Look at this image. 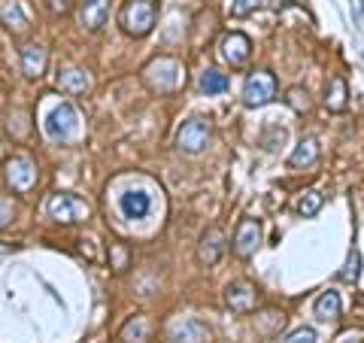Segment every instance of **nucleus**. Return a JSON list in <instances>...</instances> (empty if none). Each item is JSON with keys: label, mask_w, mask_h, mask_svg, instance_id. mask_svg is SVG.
Segmentation results:
<instances>
[{"label": "nucleus", "mask_w": 364, "mask_h": 343, "mask_svg": "<svg viewBox=\"0 0 364 343\" xmlns=\"http://www.w3.org/2000/svg\"><path fill=\"white\" fill-rule=\"evenodd\" d=\"M358 273H361V253H358L355 246H352V249H349V258H346V265L340 268V273H337V277L343 280V283H358Z\"/></svg>", "instance_id": "24"}, {"label": "nucleus", "mask_w": 364, "mask_h": 343, "mask_svg": "<svg viewBox=\"0 0 364 343\" xmlns=\"http://www.w3.org/2000/svg\"><path fill=\"white\" fill-rule=\"evenodd\" d=\"M225 304L234 313H249L258 304V289L249 280H231L225 285Z\"/></svg>", "instance_id": "8"}, {"label": "nucleus", "mask_w": 364, "mask_h": 343, "mask_svg": "<svg viewBox=\"0 0 364 343\" xmlns=\"http://www.w3.org/2000/svg\"><path fill=\"white\" fill-rule=\"evenodd\" d=\"M170 340L173 343H207L210 340V325L200 319H182L170 328Z\"/></svg>", "instance_id": "13"}, {"label": "nucleus", "mask_w": 364, "mask_h": 343, "mask_svg": "<svg viewBox=\"0 0 364 343\" xmlns=\"http://www.w3.org/2000/svg\"><path fill=\"white\" fill-rule=\"evenodd\" d=\"M258 243H261V222L258 219H240V225H237V231H234V243H231L234 255L252 258Z\"/></svg>", "instance_id": "9"}, {"label": "nucleus", "mask_w": 364, "mask_h": 343, "mask_svg": "<svg viewBox=\"0 0 364 343\" xmlns=\"http://www.w3.org/2000/svg\"><path fill=\"white\" fill-rule=\"evenodd\" d=\"M219 55H222L225 64H231L237 70V67H243L249 61V55H252V40H249L246 33H237V31L228 33L219 46Z\"/></svg>", "instance_id": "10"}, {"label": "nucleus", "mask_w": 364, "mask_h": 343, "mask_svg": "<svg viewBox=\"0 0 364 343\" xmlns=\"http://www.w3.org/2000/svg\"><path fill=\"white\" fill-rule=\"evenodd\" d=\"M316 162H318V140H316V137H304V140L294 146V152L289 155L291 167H310Z\"/></svg>", "instance_id": "19"}, {"label": "nucleus", "mask_w": 364, "mask_h": 343, "mask_svg": "<svg viewBox=\"0 0 364 343\" xmlns=\"http://www.w3.org/2000/svg\"><path fill=\"white\" fill-rule=\"evenodd\" d=\"M149 334H152V325H149V319H146V316H134L122 328V340L124 343H146V340H149Z\"/></svg>", "instance_id": "22"}, {"label": "nucleus", "mask_w": 364, "mask_h": 343, "mask_svg": "<svg viewBox=\"0 0 364 343\" xmlns=\"http://www.w3.org/2000/svg\"><path fill=\"white\" fill-rule=\"evenodd\" d=\"M6 255H9V246H0V261H4Z\"/></svg>", "instance_id": "30"}, {"label": "nucleus", "mask_w": 364, "mask_h": 343, "mask_svg": "<svg viewBox=\"0 0 364 343\" xmlns=\"http://www.w3.org/2000/svg\"><path fill=\"white\" fill-rule=\"evenodd\" d=\"M210 137H213V125H210V119H200V116H195V119H188V122H182V128L176 131V146L186 155H198V152H203L210 146Z\"/></svg>", "instance_id": "5"}, {"label": "nucleus", "mask_w": 364, "mask_h": 343, "mask_svg": "<svg viewBox=\"0 0 364 343\" xmlns=\"http://www.w3.org/2000/svg\"><path fill=\"white\" fill-rule=\"evenodd\" d=\"M228 85H231V79H228V73L215 70V67H207V70L200 73L198 79V88L203 91V95H222V91H228Z\"/></svg>", "instance_id": "21"}, {"label": "nucleus", "mask_w": 364, "mask_h": 343, "mask_svg": "<svg viewBox=\"0 0 364 343\" xmlns=\"http://www.w3.org/2000/svg\"><path fill=\"white\" fill-rule=\"evenodd\" d=\"M225 253V231L222 228H207L200 237V243H198V258H200V265H219V258Z\"/></svg>", "instance_id": "11"}, {"label": "nucleus", "mask_w": 364, "mask_h": 343, "mask_svg": "<svg viewBox=\"0 0 364 343\" xmlns=\"http://www.w3.org/2000/svg\"><path fill=\"white\" fill-rule=\"evenodd\" d=\"M289 104L298 110V112H306V110H310V97H306L304 88H291L289 91Z\"/></svg>", "instance_id": "26"}, {"label": "nucleus", "mask_w": 364, "mask_h": 343, "mask_svg": "<svg viewBox=\"0 0 364 343\" xmlns=\"http://www.w3.org/2000/svg\"><path fill=\"white\" fill-rule=\"evenodd\" d=\"M258 6H261V0H231V16L234 19H243L249 13H255Z\"/></svg>", "instance_id": "25"}, {"label": "nucleus", "mask_w": 364, "mask_h": 343, "mask_svg": "<svg viewBox=\"0 0 364 343\" xmlns=\"http://www.w3.org/2000/svg\"><path fill=\"white\" fill-rule=\"evenodd\" d=\"M109 16V0H82L79 4V25L85 31H100Z\"/></svg>", "instance_id": "14"}, {"label": "nucleus", "mask_w": 364, "mask_h": 343, "mask_svg": "<svg viewBox=\"0 0 364 343\" xmlns=\"http://www.w3.org/2000/svg\"><path fill=\"white\" fill-rule=\"evenodd\" d=\"M49 216L55 222H61V225H76V222H85L88 216H91V207L79 198V194H70V191H61V194H52V201H49Z\"/></svg>", "instance_id": "3"}, {"label": "nucleus", "mask_w": 364, "mask_h": 343, "mask_svg": "<svg viewBox=\"0 0 364 343\" xmlns=\"http://www.w3.org/2000/svg\"><path fill=\"white\" fill-rule=\"evenodd\" d=\"M325 107L331 112H343L349 107V88H346V79L343 76H334L325 88Z\"/></svg>", "instance_id": "18"}, {"label": "nucleus", "mask_w": 364, "mask_h": 343, "mask_svg": "<svg viewBox=\"0 0 364 343\" xmlns=\"http://www.w3.org/2000/svg\"><path fill=\"white\" fill-rule=\"evenodd\" d=\"M322 204H325L322 191L306 189V191H301V194H298V201H294V210H298V213L304 216V219H310V216H316L318 210H322Z\"/></svg>", "instance_id": "23"}, {"label": "nucleus", "mask_w": 364, "mask_h": 343, "mask_svg": "<svg viewBox=\"0 0 364 343\" xmlns=\"http://www.w3.org/2000/svg\"><path fill=\"white\" fill-rule=\"evenodd\" d=\"M273 97H277V79H273V73H267V70H255L243 83V95H240L243 107H249V110L264 107Z\"/></svg>", "instance_id": "6"}, {"label": "nucleus", "mask_w": 364, "mask_h": 343, "mask_svg": "<svg viewBox=\"0 0 364 343\" xmlns=\"http://www.w3.org/2000/svg\"><path fill=\"white\" fill-rule=\"evenodd\" d=\"M58 88L67 91V95H85V91L91 88V79L85 70H76V67H70V70H64L58 76Z\"/></svg>", "instance_id": "20"}, {"label": "nucleus", "mask_w": 364, "mask_h": 343, "mask_svg": "<svg viewBox=\"0 0 364 343\" xmlns=\"http://www.w3.org/2000/svg\"><path fill=\"white\" fill-rule=\"evenodd\" d=\"M46 134L58 143H70L79 137V112L73 104H58L46 116Z\"/></svg>", "instance_id": "4"}, {"label": "nucleus", "mask_w": 364, "mask_h": 343, "mask_svg": "<svg viewBox=\"0 0 364 343\" xmlns=\"http://www.w3.org/2000/svg\"><path fill=\"white\" fill-rule=\"evenodd\" d=\"M155 19H158L155 0H124L122 13H119V25L128 37L140 40V37H146V33H152Z\"/></svg>", "instance_id": "1"}, {"label": "nucleus", "mask_w": 364, "mask_h": 343, "mask_svg": "<svg viewBox=\"0 0 364 343\" xmlns=\"http://www.w3.org/2000/svg\"><path fill=\"white\" fill-rule=\"evenodd\" d=\"M46 67H49V52L37 43H28L21 46V73L28 79H40L46 76Z\"/></svg>", "instance_id": "12"}, {"label": "nucleus", "mask_w": 364, "mask_h": 343, "mask_svg": "<svg viewBox=\"0 0 364 343\" xmlns=\"http://www.w3.org/2000/svg\"><path fill=\"white\" fill-rule=\"evenodd\" d=\"M316 340H318V337H316L313 328H294L282 343H316Z\"/></svg>", "instance_id": "27"}, {"label": "nucleus", "mask_w": 364, "mask_h": 343, "mask_svg": "<svg viewBox=\"0 0 364 343\" xmlns=\"http://www.w3.org/2000/svg\"><path fill=\"white\" fill-rule=\"evenodd\" d=\"M70 9V0H49V13L52 16H64Z\"/></svg>", "instance_id": "28"}, {"label": "nucleus", "mask_w": 364, "mask_h": 343, "mask_svg": "<svg viewBox=\"0 0 364 343\" xmlns=\"http://www.w3.org/2000/svg\"><path fill=\"white\" fill-rule=\"evenodd\" d=\"M9 222H13V207H9V204H0V231H4Z\"/></svg>", "instance_id": "29"}, {"label": "nucleus", "mask_w": 364, "mask_h": 343, "mask_svg": "<svg viewBox=\"0 0 364 343\" xmlns=\"http://www.w3.org/2000/svg\"><path fill=\"white\" fill-rule=\"evenodd\" d=\"M340 310H343V301H340V295L334 289L322 292L313 304V313H316V319H322V322H337Z\"/></svg>", "instance_id": "17"}, {"label": "nucleus", "mask_w": 364, "mask_h": 343, "mask_svg": "<svg viewBox=\"0 0 364 343\" xmlns=\"http://www.w3.org/2000/svg\"><path fill=\"white\" fill-rule=\"evenodd\" d=\"M6 182H9V189L18 191V194L31 191L33 186H37V164H33L28 155L9 158L6 162Z\"/></svg>", "instance_id": "7"}, {"label": "nucleus", "mask_w": 364, "mask_h": 343, "mask_svg": "<svg viewBox=\"0 0 364 343\" xmlns=\"http://www.w3.org/2000/svg\"><path fill=\"white\" fill-rule=\"evenodd\" d=\"M0 21L6 25V31H13V33H25L31 28V19L28 13L18 6V0H4L0 4Z\"/></svg>", "instance_id": "16"}, {"label": "nucleus", "mask_w": 364, "mask_h": 343, "mask_svg": "<svg viewBox=\"0 0 364 343\" xmlns=\"http://www.w3.org/2000/svg\"><path fill=\"white\" fill-rule=\"evenodd\" d=\"M119 210L124 219H143L152 210V198L146 191H124L119 198Z\"/></svg>", "instance_id": "15"}, {"label": "nucleus", "mask_w": 364, "mask_h": 343, "mask_svg": "<svg viewBox=\"0 0 364 343\" xmlns=\"http://www.w3.org/2000/svg\"><path fill=\"white\" fill-rule=\"evenodd\" d=\"M343 343H364V340H355V337H349V340H343Z\"/></svg>", "instance_id": "31"}, {"label": "nucleus", "mask_w": 364, "mask_h": 343, "mask_svg": "<svg viewBox=\"0 0 364 343\" xmlns=\"http://www.w3.org/2000/svg\"><path fill=\"white\" fill-rule=\"evenodd\" d=\"M143 79L155 95H170V91H176L186 83V70H182V64L176 58H155L152 64H146Z\"/></svg>", "instance_id": "2"}]
</instances>
